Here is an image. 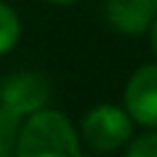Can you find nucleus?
I'll use <instances>...</instances> for the list:
<instances>
[{"instance_id": "0eeeda50", "label": "nucleus", "mask_w": 157, "mask_h": 157, "mask_svg": "<svg viewBox=\"0 0 157 157\" xmlns=\"http://www.w3.org/2000/svg\"><path fill=\"white\" fill-rule=\"evenodd\" d=\"M22 118L0 105V157H15Z\"/></svg>"}, {"instance_id": "f257e3e1", "label": "nucleus", "mask_w": 157, "mask_h": 157, "mask_svg": "<svg viewBox=\"0 0 157 157\" xmlns=\"http://www.w3.org/2000/svg\"><path fill=\"white\" fill-rule=\"evenodd\" d=\"M78 125L59 108L44 105L22 118L15 157H81Z\"/></svg>"}, {"instance_id": "39448f33", "label": "nucleus", "mask_w": 157, "mask_h": 157, "mask_svg": "<svg viewBox=\"0 0 157 157\" xmlns=\"http://www.w3.org/2000/svg\"><path fill=\"white\" fill-rule=\"evenodd\" d=\"M103 15L118 34L140 37L147 34L152 20L157 17V10L150 0H105Z\"/></svg>"}, {"instance_id": "7ed1b4c3", "label": "nucleus", "mask_w": 157, "mask_h": 157, "mask_svg": "<svg viewBox=\"0 0 157 157\" xmlns=\"http://www.w3.org/2000/svg\"><path fill=\"white\" fill-rule=\"evenodd\" d=\"M52 101V83L42 71L20 69L0 81V105L25 118Z\"/></svg>"}, {"instance_id": "f03ea898", "label": "nucleus", "mask_w": 157, "mask_h": 157, "mask_svg": "<svg viewBox=\"0 0 157 157\" xmlns=\"http://www.w3.org/2000/svg\"><path fill=\"white\" fill-rule=\"evenodd\" d=\"M78 135L83 147L91 152H123L128 140L135 135V120L123 103H98L78 120Z\"/></svg>"}, {"instance_id": "9b49d317", "label": "nucleus", "mask_w": 157, "mask_h": 157, "mask_svg": "<svg viewBox=\"0 0 157 157\" xmlns=\"http://www.w3.org/2000/svg\"><path fill=\"white\" fill-rule=\"evenodd\" d=\"M150 2H152V7H155V10H157V0H150Z\"/></svg>"}, {"instance_id": "6e6552de", "label": "nucleus", "mask_w": 157, "mask_h": 157, "mask_svg": "<svg viewBox=\"0 0 157 157\" xmlns=\"http://www.w3.org/2000/svg\"><path fill=\"white\" fill-rule=\"evenodd\" d=\"M125 157H157V128H142L123 147Z\"/></svg>"}, {"instance_id": "20e7f679", "label": "nucleus", "mask_w": 157, "mask_h": 157, "mask_svg": "<svg viewBox=\"0 0 157 157\" xmlns=\"http://www.w3.org/2000/svg\"><path fill=\"white\" fill-rule=\"evenodd\" d=\"M123 105L137 128H157V59L140 64L128 76Z\"/></svg>"}, {"instance_id": "423d86ee", "label": "nucleus", "mask_w": 157, "mask_h": 157, "mask_svg": "<svg viewBox=\"0 0 157 157\" xmlns=\"http://www.w3.org/2000/svg\"><path fill=\"white\" fill-rule=\"evenodd\" d=\"M20 39H22V17L10 2L0 0V56L10 54L20 44Z\"/></svg>"}, {"instance_id": "9d476101", "label": "nucleus", "mask_w": 157, "mask_h": 157, "mask_svg": "<svg viewBox=\"0 0 157 157\" xmlns=\"http://www.w3.org/2000/svg\"><path fill=\"white\" fill-rule=\"evenodd\" d=\"M44 5H52V7H71V5H78L81 0H39Z\"/></svg>"}, {"instance_id": "1a4fd4ad", "label": "nucleus", "mask_w": 157, "mask_h": 157, "mask_svg": "<svg viewBox=\"0 0 157 157\" xmlns=\"http://www.w3.org/2000/svg\"><path fill=\"white\" fill-rule=\"evenodd\" d=\"M147 42H150V49H152V54H155V59H157V17L152 20V25H150V29H147Z\"/></svg>"}]
</instances>
